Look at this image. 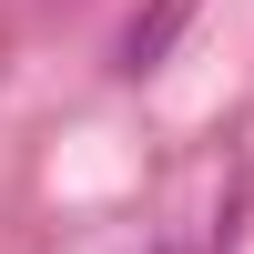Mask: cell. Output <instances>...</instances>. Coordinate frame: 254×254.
<instances>
[{"mask_svg":"<svg viewBox=\"0 0 254 254\" xmlns=\"http://www.w3.org/2000/svg\"><path fill=\"white\" fill-rule=\"evenodd\" d=\"M183 20H193V0H153V10H132V31H122V51H112V71H163V51L183 41Z\"/></svg>","mask_w":254,"mask_h":254,"instance_id":"6da1fadb","label":"cell"}]
</instances>
